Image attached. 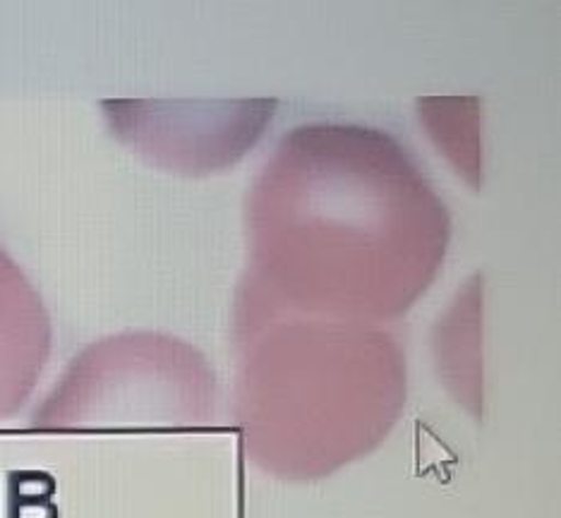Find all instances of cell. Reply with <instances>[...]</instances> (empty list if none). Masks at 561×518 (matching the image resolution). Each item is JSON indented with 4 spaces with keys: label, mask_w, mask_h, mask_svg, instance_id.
<instances>
[{
    "label": "cell",
    "mask_w": 561,
    "mask_h": 518,
    "mask_svg": "<svg viewBox=\"0 0 561 518\" xmlns=\"http://www.w3.org/2000/svg\"><path fill=\"white\" fill-rule=\"evenodd\" d=\"M48 353V322L30 281L0 245V421L22 408Z\"/></svg>",
    "instance_id": "cell-1"
}]
</instances>
